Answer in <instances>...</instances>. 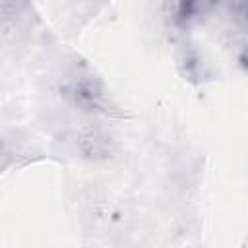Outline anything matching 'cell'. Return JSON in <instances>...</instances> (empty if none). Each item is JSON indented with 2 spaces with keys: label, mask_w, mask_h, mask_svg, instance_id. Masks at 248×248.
Segmentation results:
<instances>
[{
  "label": "cell",
  "mask_w": 248,
  "mask_h": 248,
  "mask_svg": "<svg viewBox=\"0 0 248 248\" xmlns=\"http://www.w3.org/2000/svg\"><path fill=\"white\" fill-rule=\"evenodd\" d=\"M68 91H70V97L74 99V103L78 107H81L83 110H89V112L105 110L107 99H105L101 83L95 78L85 76V74H78L72 78Z\"/></svg>",
  "instance_id": "cell-1"
},
{
  "label": "cell",
  "mask_w": 248,
  "mask_h": 248,
  "mask_svg": "<svg viewBox=\"0 0 248 248\" xmlns=\"http://www.w3.org/2000/svg\"><path fill=\"white\" fill-rule=\"evenodd\" d=\"M78 147L85 157H107L110 153V138L99 128H85L78 134Z\"/></svg>",
  "instance_id": "cell-2"
},
{
  "label": "cell",
  "mask_w": 248,
  "mask_h": 248,
  "mask_svg": "<svg viewBox=\"0 0 248 248\" xmlns=\"http://www.w3.org/2000/svg\"><path fill=\"white\" fill-rule=\"evenodd\" d=\"M238 60H240L242 68H244V70H248V45L242 48V52H240V58H238Z\"/></svg>",
  "instance_id": "cell-3"
}]
</instances>
